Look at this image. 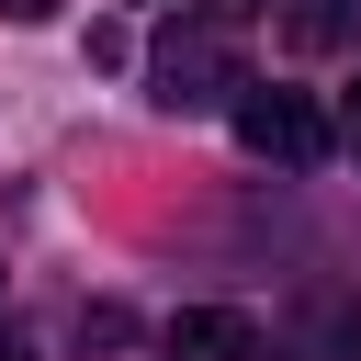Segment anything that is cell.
<instances>
[{"label":"cell","mask_w":361,"mask_h":361,"mask_svg":"<svg viewBox=\"0 0 361 361\" xmlns=\"http://www.w3.org/2000/svg\"><path fill=\"white\" fill-rule=\"evenodd\" d=\"M226 90H248L237 56H226V34H169V45H158V102H169V113H203V102H226Z\"/></svg>","instance_id":"7a4b0ae2"},{"label":"cell","mask_w":361,"mask_h":361,"mask_svg":"<svg viewBox=\"0 0 361 361\" xmlns=\"http://www.w3.org/2000/svg\"><path fill=\"white\" fill-rule=\"evenodd\" d=\"M45 11H56V0H0V23H45Z\"/></svg>","instance_id":"5b68a950"},{"label":"cell","mask_w":361,"mask_h":361,"mask_svg":"<svg viewBox=\"0 0 361 361\" xmlns=\"http://www.w3.org/2000/svg\"><path fill=\"white\" fill-rule=\"evenodd\" d=\"M282 34H293L305 56H338V45H361V0H293Z\"/></svg>","instance_id":"277c9868"},{"label":"cell","mask_w":361,"mask_h":361,"mask_svg":"<svg viewBox=\"0 0 361 361\" xmlns=\"http://www.w3.org/2000/svg\"><path fill=\"white\" fill-rule=\"evenodd\" d=\"M169 361H259V327L237 305H180L169 316Z\"/></svg>","instance_id":"3957f363"},{"label":"cell","mask_w":361,"mask_h":361,"mask_svg":"<svg viewBox=\"0 0 361 361\" xmlns=\"http://www.w3.org/2000/svg\"><path fill=\"white\" fill-rule=\"evenodd\" d=\"M237 135H248L259 158H282V169H316V158H327V113H316L305 90H237Z\"/></svg>","instance_id":"6da1fadb"},{"label":"cell","mask_w":361,"mask_h":361,"mask_svg":"<svg viewBox=\"0 0 361 361\" xmlns=\"http://www.w3.org/2000/svg\"><path fill=\"white\" fill-rule=\"evenodd\" d=\"M350 147H361V90H350Z\"/></svg>","instance_id":"8992f818"},{"label":"cell","mask_w":361,"mask_h":361,"mask_svg":"<svg viewBox=\"0 0 361 361\" xmlns=\"http://www.w3.org/2000/svg\"><path fill=\"white\" fill-rule=\"evenodd\" d=\"M0 361H34V350H11V338H0Z\"/></svg>","instance_id":"52a82bcc"}]
</instances>
